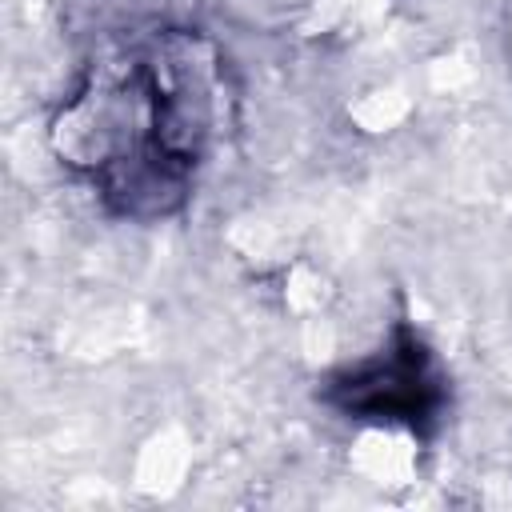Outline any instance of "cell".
<instances>
[{"label":"cell","mask_w":512,"mask_h":512,"mask_svg":"<svg viewBox=\"0 0 512 512\" xmlns=\"http://www.w3.org/2000/svg\"><path fill=\"white\" fill-rule=\"evenodd\" d=\"M216 128L212 60L192 32H148L96 56L52 120L60 164L124 220L184 208Z\"/></svg>","instance_id":"cell-1"},{"label":"cell","mask_w":512,"mask_h":512,"mask_svg":"<svg viewBox=\"0 0 512 512\" xmlns=\"http://www.w3.org/2000/svg\"><path fill=\"white\" fill-rule=\"evenodd\" d=\"M324 400L348 420H372L424 436L440 424L448 376L428 340L412 324H396L376 352L352 360L328 380Z\"/></svg>","instance_id":"cell-2"}]
</instances>
